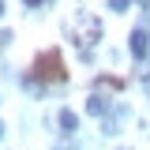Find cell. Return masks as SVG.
Returning <instances> with one entry per match:
<instances>
[{
	"label": "cell",
	"mask_w": 150,
	"mask_h": 150,
	"mask_svg": "<svg viewBox=\"0 0 150 150\" xmlns=\"http://www.w3.org/2000/svg\"><path fill=\"white\" fill-rule=\"evenodd\" d=\"M68 34H71V41L83 49V56H86L94 45L101 41V19L90 15V11H79V15H71V23H68Z\"/></svg>",
	"instance_id": "obj_1"
},
{
	"label": "cell",
	"mask_w": 150,
	"mask_h": 150,
	"mask_svg": "<svg viewBox=\"0 0 150 150\" xmlns=\"http://www.w3.org/2000/svg\"><path fill=\"white\" fill-rule=\"evenodd\" d=\"M34 75L41 79V83H64L68 71H64V56H60V49H49V53L38 56V60H34Z\"/></svg>",
	"instance_id": "obj_2"
},
{
	"label": "cell",
	"mask_w": 150,
	"mask_h": 150,
	"mask_svg": "<svg viewBox=\"0 0 150 150\" xmlns=\"http://www.w3.org/2000/svg\"><path fill=\"white\" fill-rule=\"evenodd\" d=\"M128 41H131V53H135L139 60H143V56H146V41H150V38H146V30H143V26H135Z\"/></svg>",
	"instance_id": "obj_3"
},
{
	"label": "cell",
	"mask_w": 150,
	"mask_h": 150,
	"mask_svg": "<svg viewBox=\"0 0 150 150\" xmlns=\"http://www.w3.org/2000/svg\"><path fill=\"white\" fill-rule=\"evenodd\" d=\"M60 128H64V131H68V135H71V131L79 128V116H75L71 109H60Z\"/></svg>",
	"instance_id": "obj_4"
},
{
	"label": "cell",
	"mask_w": 150,
	"mask_h": 150,
	"mask_svg": "<svg viewBox=\"0 0 150 150\" xmlns=\"http://www.w3.org/2000/svg\"><path fill=\"white\" fill-rule=\"evenodd\" d=\"M105 109H109V101H105V98H98V94H94L90 101H86V112H90V116H101Z\"/></svg>",
	"instance_id": "obj_5"
},
{
	"label": "cell",
	"mask_w": 150,
	"mask_h": 150,
	"mask_svg": "<svg viewBox=\"0 0 150 150\" xmlns=\"http://www.w3.org/2000/svg\"><path fill=\"white\" fill-rule=\"evenodd\" d=\"M128 4H131V0H109V8H112V11H124Z\"/></svg>",
	"instance_id": "obj_6"
},
{
	"label": "cell",
	"mask_w": 150,
	"mask_h": 150,
	"mask_svg": "<svg viewBox=\"0 0 150 150\" xmlns=\"http://www.w3.org/2000/svg\"><path fill=\"white\" fill-rule=\"evenodd\" d=\"M4 41H11V30H0V45H4Z\"/></svg>",
	"instance_id": "obj_7"
},
{
	"label": "cell",
	"mask_w": 150,
	"mask_h": 150,
	"mask_svg": "<svg viewBox=\"0 0 150 150\" xmlns=\"http://www.w3.org/2000/svg\"><path fill=\"white\" fill-rule=\"evenodd\" d=\"M0 15H4V0H0Z\"/></svg>",
	"instance_id": "obj_8"
},
{
	"label": "cell",
	"mask_w": 150,
	"mask_h": 150,
	"mask_svg": "<svg viewBox=\"0 0 150 150\" xmlns=\"http://www.w3.org/2000/svg\"><path fill=\"white\" fill-rule=\"evenodd\" d=\"M139 4H143V8H146V4H150V0H139Z\"/></svg>",
	"instance_id": "obj_9"
},
{
	"label": "cell",
	"mask_w": 150,
	"mask_h": 150,
	"mask_svg": "<svg viewBox=\"0 0 150 150\" xmlns=\"http://www.w3.org/2000/svg\"><path fill=\"white\" fill-rule=\"evenodd\" d=\"M0 135H4V124H0Z\"/></svg>",
	"instance_id": "obj_10"
}]
</instances>
